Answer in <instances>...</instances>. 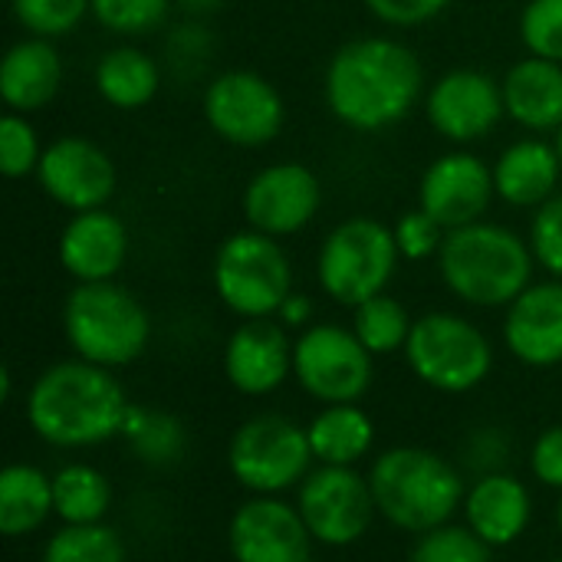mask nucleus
Listing matches in <instances>:
<instances>
[{"mask_svg": "<svg viewBox=\"0 0 562 562\" xmlns=\"http://www.w3.org/2000/svg\"><path fill=\"white\" fill-rule=\"evenodd\" d=\"M422 59L392 36H359L339 46L326 66V105L352 132L398 125L422 99Z\"/></svg>", "mask_w": 562, "mask_h": 562, "instance_id": "1", "label": "nucleus"}, {"mask_svg": "<svg viewBox=\"0 0 562 562\" xmlns=\"http://www.w3.org/2000/svg\"><path fill=\"white\" fill-rule=\"evenodd\" d=\"M128 398L112 369L66 359L36 375L26 392V422L53 448H95L122 435Z\"/></svg>", "mask_w": 562, "mask_h": 562, "instance_id": "2", "label": "nucleus"}, {"mask_svg": "<svg viewBox=\"0 0 562 562\" xmlns=\"http://www.w3.org/2000/svg\"><path fill=\"white\" fill-rule=\"evenodd\" d=\"M533 263L530 240L491 221L448 231L438 254L445 286L481 310L510 306L533 283Z\"/></svg>", "mask_w": 562, "mask_h": 562, "instance_id": "3", "label": "nucleus"}, {"mask_svg": "<svg viewBox=\"0 0 562 562\" xmlns=\"http://www.w3.org/2000/svg\"><path fill=\"white\" fill-rule=\"evenodd\" d=\"M369 487L379 514L408 533H428L464 507V481L461 474L435 451L425 448H392L385 451L372 471Z\"/></svg>", "mask_w": 562, "mask_h": 562, "instance_id": "4", "label": "nucleus"}, {"mask_svg": "<svg viewBox=\"0 0 562 562\" xmlns=\"http://www.w3.org/2000/svg\"><path fill=\"white\" fill-rule=\"evenodd\" d=\"M63 333L76 359L122 369L148 349L151 316L115 280L76 283L63 303Z\"/></svg>", "mask_w": 562, "mask_h": 562, "instance_id": "5", "label": "nucleus"}, {"mask_svg": "<svg viewBox=\"0 0 562 562\" xmlns=\"http://www.w3.org/2000/svg\"><path fill=\"white\" fill-rule=\"evenodd\" d=\"M217 300L240 319H270L293 293V267L277 237L260 231L231 234L211 263Z\"/></svg>", "mask_w": 562, "mask_h": 562, "instance_id": "6", "label": "nucleus"}, {"mask_svg": "<svg viewBox=\"0 0 562 562\" xmlns=\"http://www.w3.org/2000/svg\"><path fill=\"white\" fill-rule=\"evenodd\" d=\"M398 247L392 227L372 217H349L329 231L316 257V280L319 290L342 303L359 306L392 283L398 270Z\"/></svg>", "mask_w": 562, "mask_h": 562, "instance_id": "7", "label": "nucleus"}, {"mask_svg": "<svg viewBox=\"0 0 562 562\" xmlns=\"http://www.w3.org/2000/svg\"><path fill=\"white\" fill-rule=\"evenodd\" d=\"M415 379L445 395L474 392L494 369L491 339L458 313H425L405 342Z\"/></svg>", "mask_w": 562, "mask_h": 562, "instance_id": "8", "label": "nucleus"}, {"mask_svg": "<svg viewBox=\"0 0 562 562\" xmlns=\"http://www.w3.org/2000/svg\"><path fill=\"white\" fill-rule=\"evenodd\" d=\"M306 428L283 415H257L244 422L227 448V468L234 481L254 497H280L306 481L313 464Z\"/></svg>", "mask_w": 562, "mask_h": 562, "instance_id": "9", "label": "nucleus"}, {"mask_svg": "<svg viewBox=\"0 0 562 562\" xmlns=\"http://www.w3.org/2000/svg\"><path fill=\"white\" fill-rule=\"evenodd\" d=\"M372 352L352 329L313 323L293 339V379L323 405H359L372 389Z\"/></svg>", "mask_w": 562, "mask_h": 562, "instance_id": "10", "label": "nucleus"}, {"mask_svg": "<svg viewBox=\"0 0 562 562\" xmlns=\"http://www.w3.org/2000/svg\"><path fill=\"white\" fill-rule=\"evenodd\" d=\"M204 122L237 148L270 145L286 122L283 95L254 69H227L204 89Z\"/></svg>", "mask_w": 562, "mask_h": 562, "instance_id": "11", "label": "nucleus"}, {"mask_svg": "<svg viewBox=\"0 0 562 562\" xmlns=\"http://www.w3.org/2000/svg\"><path fill=\"white\" fill-rule=\"evenodd\" d=\"M296 510L303 514V524L310 537L323 547H352L359 543L372 517L379 514L369 477H362L356 468H333L319 464L306 474L300 484Z\"/></svg>", "mask_w": 562, "mask_h": 562, "instance_id": "12", "label": "nucleus"}, {"mask_svg": "<svg viewBox=\"0 0 562 562\" xmlns=\"http://www.w3.org/2000/svg\"><path fill=\"white\" fill-rule=\"evenodd\" d=\"M425 115L441 138L468 145L487 138L507 115L504 89L491 72L461 66L435 79L425 95Z\"/></svg>", "mask_w": 562, "mask_h": 562, "instance_id": "13", "label": "nucleus"}, {"mask_svg": "<svg viewBox=\"0 0 562 562\" xmlns=\"http://www.w3.org/2000/svg\"><path fill=\"white\" fill-rule=\"evenodd\" d=\"M36 181L46 198L79 214V211L105 207L115 194L119 175L105 148L79 135H63L43 148Z\"/></svg>", "mask_w": 562, "mask_h": 562, "instance_id": "14", "label": "nucleus"}, {"mask_svg": "<svg viewBox=\"0 0 562 562\" xmlns=\"http://www.w3.org/2000/svg\"><path fill=\"white\" fill-rule=\"evenodd\" d=\"M319 204H323L319 178L300 161L267 165L244 188L247 224L277 240L300 234L316 217Z\"/></svg>", "mask_w": 562, "mask_h": 562, "instance_id": "15", "label": "nucleus"}, {"mask_svg": "<svg viewBox=\"0 0 562 562\" xmlns=\"http://www.w3.org/2000/svg\"><path fill=\"white\" fill-rule=\"evenodd\" d=\"M494 198V168L471 151H448L435 158L418 181V207L445 231L484 221Z\"/></svg>", "mask_w": 562, "mask_h": 562, "instance_id": "16", "label": "nucleus"}, {"mask_svg": "<svg viewBox=\"0 0 562 562\" xmlns=\"http://www.w3.org/2000/svg\"><path fill=\"white\" fill-rule=\"evenodd\" d=\"M227 547L234 562H310L313 537L293 504L254 497L234 510Z\"/></svg>", "mask_w": 562, "mask_h": 562, "instance_id": "17", "label": "nucleus"}, {"mask_svg": "<svg viewBox=\"0 0 562 562\" xmlns=\"http://www.w3.org/2000/svg\"><path fill=\"white\" fill-rule=\"evenodd\" d=\"M224 375L240 395H273L293 375L286 326L273 319H244L224 346Z\"/></svg>", "mask_w": 562, "mask_h": 562, "instance_id": "18", "label": "nucleus"}, {"mask_svg": "<svg viewBox=\"0 0 562 562\" xmlns=\"http://www.w3.org/2000/svg\"><path fill=\"white\" fill-rule=\"evenodd\" d=\"M507 352L530 369L562 362V280L530 283L504 316Z\"/></svg>", "mask_w": 562, "mask_h": 562, "instance_id": "19", "label": "nucleus"}, {"mask_svg": "<svg viewBox=\"0 0 562 562\" xmlns=\"http://www.w3.org/2000/svg\"><path fill=\"white\" fill-rule=\"evenodd\" d=\"M56 254L76 283H105L125 267L128 227L105 207L79 211L66 221Z\"/></svg>", "mask_w": 562, "mask_h": 562, "instance_id": "20", "label": "nucleus"}, {"mask_svg": "<svg viewBox=\"0 0 562 562\" xmlns=\"http://www.w3.org/2000/svg\"><path fill=\"white\" fill-rule=\"evenodd\" d=\"M461 510L468 527L487 547H510L527 533L533 517V501L520 477L507 471H491L474 487H468Z\"/></svg>", "mask_w": 562, "mask_h": 562, "instance_id": "21", "label": "nucleus"}, {"mask_svg": "<svg viewBox=\"0 0 562 562\" xmlns=\"http://www.w3.org/2000/svg\"><path fill=\"white\" fill-rule=\"evenodd\" d=\"M59 86H63V59L53 40L26 33L3 53L0 99L7 102V112H20V115L40 112L56 99Z\"/></svg>", "mask_w": 562, "mask_h": 562, "instance_id": "22", "label": "nucleus"}, {"mask_svg": "<svg viewBox=\"0 0 562 562\" xmlns=\"http://www.w3.org/2000/svg\"><path fill=\"white\" fill-rule=\"evenodd\" d=\"M560 151L543 138H520L507 145L494 165V191L510 207H543L560 194Z\"/></svg>", "mask_w": 562, "mask_h": 562, "instance_id": "23", "label": "nucleus"}, {"mask_svg": "<svg viewBox=\"0 0 562 562\" xmlns=\"http://www.w3.org/2000/svg\"><path fill=\"white\" fill-rule=\"evenodd\" d=\"M507 115L527 132L562 128V63L524 56L501 79Z\"/></svg>", "mask_w": 562, "mask_h": 562, "instance_id": "24", "label": "nucleus"}, {"mask_svg": "<svg viewBox=\"0 0 562 562\" xmlns=\"http://www.w3.org/2000/svg\"><path fill=\"white\" fill-rule=\"evenodd\" d=\"M95 92L119 112L145 109L161 89L158 63L138 46H115L99 56L92 72Z\"/></svg>", "mask_w": 562, "mask_h": 562, "instance_id": "25", "label": "nucleus"}, {"mask_svg": "<svg viewBox=\"0 0 562 562\" xmlns=\"http://www.w3.org/2000/svg\"><path fill=\"white\" fill-rule=\"evenodd\" d=\"M313 458L333 468H356L375 441V425L359 405H326L306 428Z\"/></svg>", "mask_w": 562, "mask_h": 562, "instance_id": "26", "label": "nucleus"}, {"mask_svg": "<svg viewBox=\"0 0 562 562\" xmlns=\"http://www.w3.org/2000/svg\"><path fill=\"white\" fill-rule=\"evenodd\" d=\"M49 514H56L53 477L33 464H7L0 471V533L10 540L26 537L40 530Z\"/></svg>", "mask_w": 562, "mask_h": 562, "instance_id": "27", "label": "nucleus"}, {"mask_svg": "<svg viewBox=\"0 0 562 562\" xmlns=\"http://www.w3.org/2000/svg\"><path fill=\"white\" fill-rule=\"evenodd\" d=\"M122 438L128 441L132 454L148 468H171L188 451L184 425L168 412H155V408H142V405H128Z\"/></svg>", "mask_w": 562, "mask_h": 562, "instance_id": "28", "label": "nucleus"}, {"mask_svg": "<svg viewBox=\"0 0 562 562\" xmlns=\"http://www.w3.org/2000/svg\"><path fill=\"white\" fill-rule=\"evenodd\" d=\"M53 504L63 524H102L112 507V484L92 464H66L53 474Z\"/></svg>", "mask_w": 562, "mask_h": 562, "instance_id": "29", "label": "nucleus"}, {"mask_svg": "<svg viewBox=\"0 0 562 562\" xmlns=\"http://www.w3.org/2000/svg\"><path fill=\"white\" fill-rule=\"evenodd\" d=\"M412 326L415 319L408 316V310L389 293H379L352 310V333L372 356H392L398 349L405 352Z\"/></svg>", "mask_w": 562, "mask_h": 562, "instance_id": "30", "label": "nucleus"}, {"mask_svg": "<svg viewBox=\"0 0 562 562\" xmlns=\"http://www.w3.org/2000/svg\"><path fill=\"white\" fill-rule=\"evenodd\" d=\"M125 540L105 524H63L43 547V562H125Z\"/></svg>", "mask_w": 562, "mask_h": 562, "instance_id": "31", "label": "nucleus"}, {"mask_svg": "<svg viewBox=\"0 0 562 562\" xmlns=\"http://www.w3.org/2000/svg\"><path fill=\"white\" fill-rule=\"evenodd\" d=\"M175 0H89V16L119 36H142L168 20Z\"/></svg>", "mask_w": 562, "mask_h": 562, "instance_id": "32", "label": "nucleus"}, {"mask_svg": "<svg viewBox=\"0 0 562 562\" xmlns=\"http://www.w3.org/2000/svg\"><path fill=\"white\" fill-rule=\"evenodd\" d=\"M10 10L30 36L56 40L89 16V0H10Z\"/></svg>", "mask_w": 562, "mask_h": 562, "instance_id": "33", "label": "nucleus"}, {"mask_svg": "<svg viewBox=\"0 0 562 562\" xmlns=\"http://www.w3.org/2000/svg\"><path fill=\"white\" fill-rule=\"evenodd\" d=\"M408 562H491V547L471 527L445 524L422 533Z\"/></svg>", "mask_w": 562, "mask_h": 562, "instance_id": "34", "label": "nucleus"}, {"mask_svg": "<svg viewBox=\"0 0 562 562\" xmlns=\"http://www.w3.org/2000/svg\"><path fill=\"white\" fill-rule=\"evenodd\" d=\"M43 158V145L36 138V128L26 115L7 112L0 119V171L7 178H26L36 175Z\"/></svg>", "mask_w": 562, "mask_h": 562, "instance_id": "35", "label": "nucleus"}, {"mask_svg": "<svg viewBox=\"0 0 562 562\" xmlns=\"http://www.w3.org/2000/svg\"><path fill=\"white\" fill-rule=\"evenodd\" d=\"M520 40L530 56L562 63V0H530L520 13Z\"/></svg>", "mask_w": 562, "mask_h": 562, "instance_id": "36", "label": "nucleus"}, {"mask_svg": "<svg viewBox=\"0 0 562 562\" xmlns=\"http://www.w3.org/2000/svg\"><path fill=\"white\" fill-rule=\"evenodd\" d=\"M392 234H395V247H398L402 260H431V257L438 260V254L445 247V237H448V231L422 207L405 211L395 221Z\"/></svg>", "mask_w": 562, "mask_h": 562, "instance_id": "37", "label": "nucleus"}, {"mask_svg": "<svg viewBox=\"0 0 562 562\" xmlns=\"http://www.w3.org/2000/svg\"><path fill=\"white\" fill-rule=\"evenodd\" d=\"M530 250L533 260L562 280V194H553L543 207L533 211L530 221Z\"/></svg>", "mask_w": 562, "mask_h": 562, "instance_id": "38", "label": "nucleus"}, {"mask_svg": "<svg viewBox=\"0 0 562 562\" xmlns=\"http://www.w3.org/2000/svg\"><path fill=\"white\" fill-rule=\"evenodd\" d=\"M362 3L369 7V13L375 20H382L389 26H402V30L422 26L451 7V0H362Z\"/></svg>", "mask_w": 562, "mask_h": 562, "instance_id": "39", "label": "nucleus"}, {"mask_svg": "<svg viewBox=\"0 0 562 562\" xmlns=\"http://www.w3.org/2000/svg\"><path fill=\"white\" fill-rule=\"evenodd\" d=\"M530 471L543 487L562 491V425L547 428L530 451Z\"/></svg>", "mask_w": 562, "mask_h": 562, "instance_id": "40", "label": "nucleus"}, {"mask_svg": "<svg viewBox=\"0 0 562 562\" xmlns=\"http://www.w3.org/2000/svg\"><path fill=\"white\" fill-rule=\"evenodd\" d=\"M277 316L286 329H306V326H313L310 323L313 319V300L306 293H290V300L280 306Z\"/></svg>", "mask_w": 562, "mask_h": 562, "instance_id": "41", "label": "nucleus"}, {"mask_svg": "<svg viewBox=\"0 0 562 562\" xmlns=\"http://www.w3.org/2000/svg\"><path fill=\"white\" fill-rule=\"evenodd\" d=\"M224 0H175V7H181V10H188V13H214L217 7H221Z\"/></svg>", "mask_w": 562, "mask_h": 562, "instance_id": "42", "label": "nucleus"}, {"mask_svg": "<svg viewBox=\"0 0 562 562\" xmlns=\"http://www.w3.org/2000/svg\"><path fill=\"white\" fill-rule=\"evenodd\" d=\"M553 145H557V151H560V161H562V128L557 132V142H553Z\"/></svg>", "mask_w": 562, "mask_h": 562, "instance_id": "43", "label": "nucleus"}, {"mask_svg": "<svg viewBox=\"0 0 562 562\" xmlns=\"http://www.w3.org/2000/svg\"><path fill=\"white\" fill-rule=\"evenodd\" d=\"M557 524H560V533H562V497H560V507H557Z\"/></svg>", "mask_w": 562, "mask_h": 562, "instance_id": "44", "label": "nucleus"}, {"mask_svg": "<svg viewBox=\"0 0 562 562\" xmlns=\"http://www.w3.org/2000/svg\"><path fill=\"white\" fill-rule=\"evenodd\" d=\"M553 562H562V560H553Z\"/></svg>", "mask_w": 562, "mask_h": 562, "instance_id": "45", "label": "nucleus"}, {"mask_svg": "<svg viewBox=\"0 0 562 562\" xmlns=\"http://www.w3.org/2000/svg\"><path fill=\"white\" fill-rule=\"evenodd\" d=\"M310 562H313V560H310Z\"/></svg>", "mask_w": 562, "mask_h": 562, "instance_id": "46", "label": "nucleus"}]
</instances>
